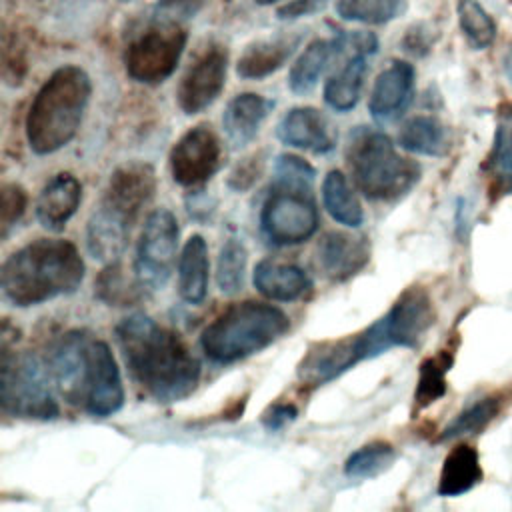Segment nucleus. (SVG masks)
Wrapping results in <instances>:
<instances>
[{
	"mask_svg": "<svg viewBox=\"0 0 512 512\" xmlns=\"http://www.w3.org/2000/svg\"><path fill=\"white\" fill-rule=\"evenodd\" d=\"M322 204L326 212L342 226L358 228L364 222V210L340 170H330L322 180Z\"/></svg>",
	"mask_w": 512,
	"mask_h": 512,
	"instance_id": "c85d7f7f",
	"label": "nucleus"
},
{
	"mask_svg": "<svg viewBox=\"0 0 512 512\" xmlns=\"http://www.w3.org/2000/svg\"><path fill=\"white\" fill-rule=\"evenodd\" d=\"M80 406L96 418H108L124 406V386L116 358L104 340L92 336L86 348Z\"/></svg>",
	"mask_w": 512,
	"mask_h": 512,
	"instance_id": "4468645a",
	"label": "nucleus"
},
{
	"mask_svg": "<svg viewBox=\"0 0 512 512\" xmlns=\"http://www.w3.org/2000/svg\"><path fill=\"white\" fill-rule=\"evenodd\" d=\"M326 4H328V0H290L278 8L276 16L280 20H298V18H306V16H312L320 10H324Z\"/></svg>",
	"mask_w": 512,
	"mask_h": 512,
	"instance_id": "37998d69",
	"label": "nucleus"
},
{
	"mask_svg": "<svg viewBox=\"0 0 512 512\" xmlns=\"http://www.w3.org/2000/svg\"><path fill=\"white\" fill-rule=\"evenodd\" d=\"M398 144L410 154L444 156L450 148V138L446 126L438 118L418 114L404 122L398 134Z\"/></svg>",
	"mask_w": 512,
	"mask_h": 512,
	"instance_id": "cd10ccee",
	"label": "nucleus"
},
{
	"mask_svg": "<svg viewBox=\"0 0 512 512\" xmlns=\"http://www.w3.org/2000/svg\"><path fill=\"white\" fill-rule=\"evenodd\" d=\"M370 260V242L366 236L346 232H326L316 246L318 268L334 282L358 274Z\"/></svg>",
	"mask_w": 512,
	"mask_h": 512,
	"instance_id": "6ab92c4d",
	"label": "nucleus"
},
{
	"mask_svg": "<svg viewBox=\"0 0 512 512\" xmlns=\"http://www.w3.org/2000/svg\"><path fill=\"white\" fill-rule=\"evenodd\" d=\"M274 102L256 92L236 94L224 108L222 128L232 148L248 146L260 132Z\"/></svg>",
	"mask_w": 512,
	"mask_h": 512,
	"instance_id": "4be33fe9",
	"label": "nucleus"
},
{
	"mask_svg": "<svg viewBox=\"0 0 512 512\" xmlns=\"http://www.w3.org/2000/svg\"><path fill=\"white\" fill-rule=\"evenodd\" d=\"M228 72V48L220 42H208L188 64L176 88L178 108L194 116L210 108L224 90Z\"/></svg>",
	"mask_w": 512,
	"mask_h": 512,
	"instance_id": "f8f14e48",
	"label": "nucleus"
},
{
	"mask_svg": "<svg viewBox=\"0 0 512 512\" xmlns=\"http://www.w3.org/2000/svg\"><path fill=\"white\" fill-rule=\"evenodd\" d=\"M90 334L84 330H70L58 336L48 350L46 368L50 372L52 384L62 398L70 404L80 406L82 376L86 366V348Z\"/></svg>",
	"mask_w": 512,
	"mask_h": 512,
	"instance_id": "2eb2a0df",
	"label": "nucleus"
},
{
	"mask_svg": "<svg viewBox=\"0 0 512 512\" xmlns=\"http://www.w3.org/2000/svg\"><path fill=\"white\" fill-rule=\"evenodd\" d=\"M458 22L464 38L474 50H484L496 40V22L478 0L458 2Z\"/></svg>",
	"mask_w": 512,
	"mask_h": 512,
	"instance_id": "c9c22d12",
	"label": "nucleus"
},
{
	"mask_svg": "<svg viewBox=\"0 0 512 512\" xmlns=\"http://www.w3.org/2000/svg\"><path fill=\"white\" fill-rule=\"evenodd\" d=\"M302 40L304 32L294 30L250 42L236 62V74L244 80H262L272 76L294 56Z\"/></svg>",
	"mask_w": 512,
	"mask_h": 512,
	"instance_id": "a211bd4d",
	"label": "nucleus"
},
{
	"mask_svg": "<svg viewBox=\"0 0 512 512\" xmlns=\"http://www.w3.org/2000/svg\"><path fill=\"white\" fill-rule=\"evenodd\" d=\"M282 144L312 154H328L336 146V132L328 118L312 106L290 108L276 126Z\"/></svg>",
	"mask_w": 512,
	"mask_h": 512,
	"instance_id": "f3484780",
	"label": "nucleus"
},
{
	"mask_svg": "<svg viewBox=\"0 0 512 512\" xmlns=\"http://www.w3.org/2000/svg\"><path fill=\"white\" fill-rule=\"evenodd\" d=\"M26 190L16 182H4L0 188V236L8 238L10 230L26 212Z\"/></svg>",
	"mask_w": 512,
	"mask_h": 512,
	"instance_id": "4c0bfd02",
	"label": "nucleus"
},
{
	"mask_svg": "<svg viewBox=\"0 0 512 512\" xmlns=\"http://www.w3.org/2000/svg\"><path fill=\"white\" fill-rule=\"evenodd\" d=\"M208 4L210 0H158L152 10V18L184 24L198 16Z\"/></svg>",
	"mask_w": 512,
	"mask_h": 512,
	"instance_id": "58836bf2",
	"label": "nucleus"
},
{
	"mask_svg": "<svg viewBox=\"0 0 512 512\" xmlns=\"http://www.w3.org/2000/svg\"><path fill=\"white\" fill-rule=\"evenodd\" d=\"M350 52V40L346 32H338L330 38L312 40L296 58L288 72V86L294 94H308L316 88L330 62Z\"/></svg>",
	"mask_w": 512,
	"mask_h": 512,
	"instance_id": "412c9836",
	"label": "nucleus"
},
{
	"mask_svg": "<svg viewBox=\"0 0 512 512\" xmlns=\"http://www.w3.org/2000/svg\"><path fill=\"white\" fill-rule=\"evenodd\" d=\"M116 342L134 382L156 402L170 404L194 392L200 362L170 328L144 312L126 316L116 326Z\"/></svg>",
	"mask_w": 512,
	"mask_h": 512,
	"instance_id": "f257e3e1",
	"label": "nucleus"
},
{
	"mask_svg": "<svg viewBox=\"0 0 512 512\" xmlns=\"http://www.w3.org/2000/svg\"><path fill=\"white\" fill-rule=\"evenodd\" d=\"M178 220L168 208L152 210L142 226L134 272L146 290H160L170 278L178 250Z\"/></svg>",
	"mask_w": 512,
	"mask_h": 512,
	"instance_id": "9b49d317",
	"label": "nucleus"
},
{
	"mask_svg": "<svg viewBox=\"0 0 512 512\" xmlns=\"http://www.w3.org/2000/svg\"><path fill=\"white\" fill-rule=\"evenodd\" d=\"M252 282L262 296L278 302L300 300L312 290V280L300 266L272 258H264L256 264Z\"/></svg>",
	"mask_w": 512,
	"mask_h": 512,
	"instance_id": "b1692460",
	"label": "nucleus"
},
{
	"mask_svg": "<svg viewBox=\"0 0 512 512\" xmlns=\"http://www.w3.org/2000/svg\"><path fill=\"white\" fill-rule=\"evenodd\" d=\"M188 42L184 24L150 18L124 46L122 62L126 74L140 84L156 86L168 80Z\"/></svg>",
	"mask_w": 512,
	"mask_h": 512,
	"instance_id": "9d476101",
	"label": "nucleus"
},
{
	"mask_svg": "<svg viewBox=\"0 0 512 512\" xmlns=\"http://www.w3.org/2000/svg\"><path fill=\"white\" fill-rule=\"evenodd\" d=\"M2 412L26 420H54L60 414L46 364L32 352H16L2 342L0 358Z\"/></svg>",
	"mask_w": 512,
	"mask_h": 512,
	"instance_id": "6e6552de",
	"label": "nucleus"
},
{
	"mask_svg": "<svg viewBox=\"0 0 512 512\" xmlns=\"http://www.w3.org/2000/svg\"><path fill=\"white\" fill-rule=\"evenodd\" d=\"M406 0H338L336 12L346 22L386 24L404 10Z\"/></svg>",
	"mask_w": 512,
	"mask_h": 512,
	"instance_id": "e433bc0d",
	"label": "nucleus"
},
{
	"mask_svg": "<svg viewBox=\"0 0 512 512\" xmlns=\"http://www.w3.org/2000/svg\"><path fill=\"white\" fill-rule=\"evenodd\" d=\"M366 56L368 54H364V52H350L346 62L340 66V70L326 80L324 102L334 112L346 114L358 104L364 76L368 70Z\"/></svg>",
	"mask_w": 512,
	"mask_h": 512,
	"instance_id": "a878e982",
	"label": "nucleus"
},
{
	"mask_svg": "<svg viewBox=\"0 0 512 512\" xmlns=\"http://www.w3.org/2000/svg\"><path fill=\"white\" fill-rule=\"evenodd\" d=\"M356 356L350 336L314 344L298 364V378L306 386H322L354 368Z\"/></svg>",
	"mask_w": 512,
	"mask_h": 512,
	"instance_id": "5701e85b",
	"label": "nucleus"
},
{
	"mask_svg": "<svg viewBox=\"0 0 512 512\" xmlns=\"http://www.w3.org/2000/svg\"><path fill=\"white\" fill-rule=\"evenodd\" d=\"M434 320L436 312L428 292L422 286H410L382 318L350 336L354 356L362 362L392 348H418Z\"/></svg>",
	"mask_w": 512,
	"mask_h": 512,
	"instance_id": "0eeeda50",
	"label": "nucleus"
},
{
	"mask_svg": "<svg viewBox=\"0 0 512 512\" xmlns=\"http://www.w3.org/2000/svg\"><path fill=\"white\" fill-rule=\"evenodd\" d=\"M436 40V30L428 22H418L410 26L402 38V48L412 56H424L432 50Z\"/></svg>",
	"mask_w": 512,
	"mask_h": 512,
	"instance_id": "79ce46f5",
	"label": "nucleus"
},
{
	"mask_svg": "<svg viewBox=\"0 0 512 512\" xmlns=\"http://www.w3.org/2000/svg\"><path fill=\"white\" fill-rule=\"evenodd\" d=\"M500 412V400L496 396H486L476 400L474 404L466 406L440 434V440H454L468 434L482 432Z\"/></svg>",
	"mask_w": 512,
	"mask_h": 512,
	"instance_id": "f704fd0d",
	"label": "nucleus"
},
{
	"mask_svg": "<svg viewBox=\"0 0 512 512\" xmlns=\"http://www.w3.org/2000/svg\"><path fill=\"white\" fill-rule=\"evenodd\" d=\"M502 72L508 78V82L512 84V42L508 44V48L502 54Z\"/></svg>",
	"mask_w": 512,
	"mask_h": 512,
	"instance_id": "a18cd8bd",
	"label": "nucleus"
},
{
	"mask_svg": "<svg viewBox=\"0 0 512 512\" xmlns=\"http://www.w3.org/2000/svg\"><path fill=\"white\" fill-rule=\"evenodd\" d=\"M264 164H266V158L262 152L258 154H252V156H246L244 160H240L234 170L230 172L228 176V186L234 190V192H244L248 188H252L256 184V180L262 176L264 172Z\"/></svg>",
	"mask_w": 512,
	"mask_h": 512,
	"instance_id": "ea45409f",
	"label": "nucleus"
},
{
	"mask_svg": "<svg viewBox=\"0 0 512 512\" xmlns=\"http://www.w3.org/2000/svg\"><path fill=\"white\" fill-rule=\"evenodd\" d=\"M486 168L502 194L512 192V112L500 116Z\"/></svg>",
	"mask_w": 512,
	"mask_h": 512,
	"instance_id": "2f4dec72",
	"label": "nucleus"
},
{
	"mask_svg": "<svg viewBox=\"0 0 512 512\" xmlns=\"http://www.w3.org/2000/svg\"><path fill=\"white\" fill-rule=\"evenodd\" d=\"M482 480V466L476 448L468 444H458L448 452L444 458L440 480H438V494L440 496H462L470 492Z\"/></svg>",
	"mask_w": 512,
	"mask_h": 512,
	"instance_id": "bb28decb",
	"label": "nucleus"
},
{
	"mask_svg": "<svg viewBox=\"0 0 512 512\" xmlns=\"http://www.w3.org/2000/svg\"><path fill=\"white\" fill-rule=\"evenodd\" d=\"M94 286V294L108 306H132L142 298L146 290V286L138 280L136 272L128 276L118 260L106 264Z\"/></svg>",
	"mask_w": 512,
	"mask_h": 512,
	"instance_id": "c756f323",
	"label": "nucleus"
},
{
	"mask_svg": "<svg viewBox=\"0 0 512 512\" xmlns=\"http://www.w3.org/2000/svg\"><path fill=\"white\" fill-rule=\"evenodd\" d=\"M246 264H248V252L244 242L236 236H230L222 244L218 254V264H216V284L222 294L234 296L242 290Z\"/></svg>",
	"mask_w": 512,
	"mask_h": 512,
	"instance_id": "473e14b6",
	"label": "nucleus"
},
{
	"mask_svg": "<svg viewBox=\"0 0 512 512\" xmlns=\"http://www.w3.org/2000/svg\"><path fill=\"white\" fill-rule=\"evenodd\" d=\"M156 174L146 162L118 166L86 226V248L92 258L114 262L128 246L130 228L142 208L154 198Z\"/></svg>",
	"mask_w": 512,
	"mask_h": 512,
	"instance_id": "7ed1b4c3",
	"label": "nucleus"
},
{
	"mask_svg": "<svg viewBox=\"0 0 512 512\" xmlns=\"http://www.w3.org/2000/svg\"><path fill=\"white\" fill-rule=\"evenodd\" d=\"M82 202V184L70 172L54 174L38 194L36 218L48 232H62Z\"/></svg>",
	"mask_w": 512,
	"mask_h": 512,
	"instance_id": "aec40b11",
	"label": "nucleus"
},
{
	"mask_svg": "<svg viewBox=\"0 0 512 512\" xmlns=\"http://www.w3.org/2000/svg\"><path fill=\"white\" fill-rule=\"evenodd\" d=\"M454 362L452 352L442 350L440 354L426 358L418 370V382L414 392L416 408H426L446 394V374Z\"/></svg>",
	"mask_w": 512,
	"mask_h": 512,
	"instance_id": "7c9ffc66",
	"label": "nucleus"
},
{
	"mask_svg": "<svg viewBox=\"0 0 512 512\" xmlns=\"http://www.w3.org/2000/svg\"><path fill=\"white\" fill-rule=\"evenodd\" d=\"M208 244L200 234H192L178 256V294L184 302L198 306L208 294Z\"/></svg>",
	"mask_w": 512,
	"mask_h": 512,
	"instance_id": "393cba45",
	"label": "nucleus"
},
{
	"mask_svg": "<svg viewBox=\"0 0 512 512\" xmlns=\"http://www.w3.org/2000/svg\"><path fill=\"white\" fill-rule=\"evenodd\" d=\"M224 162V148L210 124H198L186 130L170 150L172 180L184 188L206 184Z\"/></svg>",
	"mask_w": 512,
	"mask_h": 512,
	"instance_id": "ddd939ff",
	"label": "nucleus"
},
{
	"mask_svg": "<svg viewBox=\"0 0 512 512\" xmlns=\"http://www.w3.org/2000/svg\"><path fill=\"white\" fill-rule=\"evenodd\" d=\"M320 218L312 184L274 178L262 208L260 230L274 246H296L312 238Z\"/></svg>",
	"mask_w": 512,
	"mask_h": 512,
	"instance_id": "1a4fd4ad",
	"label": "nucleus"
},
{
	"mask_svg": "<svg viewBox=\"0 0 512 512\" xmlns=\"http://www.w3.org/2000/svg\"><path fill=\"white\" fill-rule=\"evenodd\" d=\"M416 72L410 62L392 60L374 80L368 110L374 122L390 124L398 120L414 98Z\"/></svg>",
	"mask_w": 512,
	"mask_h": 512,
	"instance_id": "dca6fc26",
	"label": "nucleus"
},
{
	"mask_svg": "<svg viewBox=\"0 0 512 512\" xmlns=\"http://www.w3.org/2000/svg\"><path fill=\"white\" fill-rule=\"evenodd\" d=\"M92 96L88 72L76 64L56 68L38 88L26 114V140L34 154L46 156L68 146L82 124Z\"/></svg>",
	"mask_w": 512,
	"mask_h": 512,
	"instance_id": "20e7f679",
	"label": "nucleus"
},
{
	"mask_svg": "<svg viewBox=\"0 0 512 512\" xmlns=\"http://www.w3.org/2000/svg\"><path fill=\"white\" fill-rule=\"evenodd\" d=\"M394 460H396L394 446L388 442L376 440V442L360 446L346 458L344 474L348 478L368 480V478H374V476L382 474L384 470H388Z\"/></svg>",
	"mask_w": 512,
	"mask_h": 512,
	"instance_id": "72a5a7b5",
	"label": "nucleus"
},
{
	"mask_svg": "<svg viewBox=\"0 0 512 512\" xmlns=\"http://www.w3.org/2000/svg\"><path fill=\"white\" fill-rule=\"evenodd\" d=\"M314 168L296 154H280L274 162V178L288 180V182H302L312 184L314 182Z\"/></svg>",
	"mask_w": 512,
	"mask_h": 512,
	"instance_id": "a19ab883",
	"label": "nucleus"
},
{
	"mask_svg": "<svg viewBox=\"0 0 512 512\" xmlns=\"http://www.w3.org/2000/svg\"><path fill=\"white\" fill-rule=\"evenodd\" d=\"M290 330L284 310L264 302H238L218 314L200 336L204 354L218 364L244 360L280 340Z\"/></svg>",
	"mask_w": 512,
	"mask_h": 512,
	"instance_id": "39448f33",
	"label": "nucleus"
},
{
	"mask_svg": "<svg viewBox=\"0 0 512 512\" xmlns=\"http://www.w3.org/2000/svg\"><path fill=\"white\" fill-rule=\"evenodd\" d=\"M84 272L86 264L70 240L38 238L4 260L0 288L10 304L30 308L76 292Z\"/></svg>",
	"mask_w": 512,
	"mask_h": 512,
	"instance_id": "f03ea898",
	"label": "nucleus"
},
{
	"mask_svg": "<svg viewBox=\"0 0 512 512\" xmlns=\"http://www.w3.org/2000/svg\"><path fill=\"white\" fill-rule=\"evenodd\" d=\"M346 162L356 188L376 202L398 200L420 180V166L400 156L384 132L368 126L348 134Z\"/></svg>",
	"mask_w": 512,
	"mask_h": 512,
	"instance_id": "423d86ee",
	"label": "nucleus"
},
{
	"mask_svg": "<svg viewBox=\"0 0 512 512\" xmlns=\"http://www.w3.org/2000/svg\"><path fill=\"white\" fill-rule=\"evenodd\" d=\"M298 416V410L294 404L288 402H278L274 406H270L264 414H262V424L266 426V430H280L286 424H290L294 418Z\"/></svg>",
	"mask_w": 512,
	"mask_h": 512,
	"instance_id": "c03bdc74",
	"label": "nucleus"
},
{
	"mask_svg": "<svg viewBox=\"0 0 512 512\" xmlns=\"http://www.w3.org/2000/svg\"><path fill=\"white\" fill-rule=\"evenodd\" d=\"M256 4H260V6H270V4H276V2H280V0H254Z\"/></svg>",
	"mask_w": 512,
	"mask_h": 512,
	"instance_id": "49530a36",
	"label": "nucleus"
}]
</instances>
